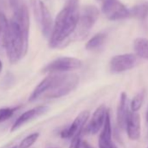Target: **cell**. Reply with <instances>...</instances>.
<instances>
[{
  "label": "cell",
  "mask_w": 148,
  "mask_h": 148,
  "mask_svg": "<svg viewBox=\"0 0 148 148\" xmlns=\"http://www.w3.org/2000/svg\"><path fill=\"white\" fill-rule=\"evenodd\" d=\"M30 32V16L25 5L18 6L10 21V34L6 48L11 64L18 62L28 50Z\"/></svg>",
  "instance_id": "obj_1"
},
{
  "label": "cell",
  "mask_w": 148,
  "mask_h": 148,
  "mask_svg": "<svg viewBox=\"0 0 148 148\" xmlns=\"http://www.w3.org/2000/svg\"><path fill=\"white\" fill-rule=\"evenodd\" d=\"M78 2H66L64 7L57 15L50 35L51 48L62 49L71 42V36L75 32L79 17Z\"/></svg>",
  "instance_id": "obj_2"
},
{
  "label": "cell",
  "mask_w": 148,
  "mask_h": 148,
  "mask_svg": "<svg viewBox=\"0 0 148 148\" xmlns=\"http://www.w3.org/2000/svg\"><path fill=\"white\" fill-rule=\"evenodd\" d=\"M51 84L49 91L45 94L48 99H58L69 94L75 90L79 85V78L77 74H62V73H51Z\"/></svg>",
  "instance_id": "obj_3"
},
{
  "label": "cell",
  "mask_w": 148,
  "mask_h": 148,
  "mask_svg": "<svg viewBox=\"0 0 148 148\" xmlns=\"http://www.w3.org/2000/svg\"><path fill=\"white\" fill-rule=\"evenodd\" d=\"M99 16L98 8L94 5H86L79 11V17L75 32L71 36V42L86 38L95 25Z\"/></svg>",
  "instance_id": "obj_4"
},
{
  "label": "cell",
  "mask_w": 148,
  "mask_h": 148,
  "mask_svg": "<svg viewBox=\"0 0 148 148\" xmlns=\"http://www.w3.org/2000/svg\"><path fill=\"white\" fill-rule=\"evenodd\" d=\"M34 18L45 37H48L52 30V18L51 12L42 0H31Z\"/></svg>",
  "instance_id": "obj_5"
},
{
  "label": "cell",
  "mask_w": 148,
  "mask_h": 148,
  "mask_svg": "<svg viewBox=\"0 0 148 148\" xmlns=\"http://www.w3.org/2000/svg\"><path fill=\"white\" fill-rule=\"evenodd\" d=\"M82 61L79 58L63 57L49 63L44 67L42 71L44 73H62L78 70L82 66Z\"/></svg>",
  "instance_id": "obj_6"
},
{
  "label": "cell",
  "mask_w": 148,
  "mask_h": 148,
  "mask_svg": "<svg viewBox=\"0 0 148 148\" xmlns=\"http://www.w3.org/2000/svg\"><path fill=\"white\" fill-rule=\"evenodd\" d=\"M102 12L110 20L124 19L130 17V9H127L119 0H104Z\"/></svg>",
  "instance_id": "obj_7"
},
{
  "label": "cell",
  "mask_w": 148,
  "mask_h": 148,
  "mask_svg": "<svg viewBox=\"0 0 148 148\" xmlns=\"http://www.w3.org/2000/svg\"><path fill=\"white\" fill-rule=\"evenodd\" d=\"M138 64V56L132 53L120 54L112 58L109 67L112 73H120L132 69Z\"/></svg>",
  "instance_id": "obj_8"
},
{
  "label": "cell",
  "mask_w": 148,
  "mask_h": 148,
  "mask_svg": "<svg viewBox=\"0 0 148 148\" xmlns=\"http://www.w3.org/2000/svg\"><path fill=\"white\" fill-rule=\"evenodd\" d=\"M90 112L89 111H83L81 112L71 123V125L64 129L60 132V136L62 138H72L76 134L79 132H83L84 127L89 119Z\"/></svg>",
  "instance_id": "obj_9"
},
{
  "label": "cell",
  "mask_w": 148,
  "mask_h": 148,
  "mask_svg": "<svg viewBox=\"0 0 148 148\" xmlns=\"http://www.w3.org/2000/svg\"><path fill=\"white\" fill-rule=\"evenodd\" d=\"M107 109L105 105L99 106L92 114V119L90 120L89 124L87 125L86 128L84 130L86 133L90 134H96L103 127L106 116Z\"/></svg>",
  "instance_id": "obj_10"
},
{
  "label": "cell",
  "mask_w": 148,
  "mask_h": 148,
  "mask_svg": "<svg viewBox=\"0 0 148 148\" xmlns=\"http://www.w3.org/2000/svg\"><path fill=\"white\" fill-rule=\"evenodd\" d=\"M125 128L131 140H138L140 138V116L137 112H129Z\"/></svg>",
  "instance_id": "obj_11"
},
{
  "label": "cell",
  "mask_w": 148,
  "mask_h": 148,
  "mask_svg": "<svg viewBox=\"0 0 148 148\" xmlns=\"http://www.w3.org/2000/svg\"><path fill=\"white\" fill-rule=\"evenodd\" d=\"M48 109H49V107L46 106H40L35 107L33 109H31L29 111H26L25 112L21 114L17 119V120L15 121V123L13 124V125L11 128V132H14V131L18 130L20 126H22L25 123L29 122L30 120L45 113L48 111Z\"/></svg>",
  "instance_id": "obj_12"
},
{
  "label": "cell",
  "mask_w": 148,
  "mask_h": 148,
  "mask_svg": "<svg viewBox=\"0 0 148 148\" xmlns=\"http://www.w3.org/2000/svg\"><path fill=\"white\" fill-rule=\"evenodd\" d=\"M99 148H115L112 141V124L110 112L107 110L102 132L99 138Z\"/></svg>",
  "instance_id": "obj_13"
},
{
  "label": "cell",
  "mask_w": 148,
  "mask_h": 148,
  "mask_svg": "<svg viewBox=\"0 0 148 148\" xmlns=\"http://www.w3.org/2000/svg\"><path fill=\"white\" fill-rule=\"evenodd\" d=\"M128 100L127 95L125 92H122L120 96L119 104L117 110V123L120 129L125 128L126 125V119L128 116Z\"/></svg>",
  "instance_id": "obj_14"
},
{
  "label": "cell",
  "mask_w": 148,
  "mask_h": 148,
  "mask_svg": "<svg viewBox=\"0 0 148 148\" xmlns=\"http://www.w3.org/2000/svg\"><path fill=\"white\" fill-rule=\"evenodd\" d=\"M10 34V22L5 15L0 12V52L6 51Z\"/></svg>",
  "instance_id": "obj_15"
},
{
  "label": "cell",
  "mask_w": 148,
  "mask_h": 148,
  "mask_svg": "<svg viewBox=\"0 0 148 148\" xmlns=\"http://www.w3.org/2000/svg\"><path fill=\"white\" fill-rule=\"evenodd\" d=\"M136 55L139 58L148 59V39L144 38H138L133 43Z\"/></svg>",
  "instance_id": "obj_16"
},
{
  "label": "cell",
  "mask_w": 148,
  "mask_h": 148,
  "mask_svg": "<svg viewBox=\"0 0 148 148\" xmlns=\"http://www.w3.org/2000/svg\"><path fill=\"white\" fill-rule=\"evenodd\" d=\"M148 15V4L143 3L137 5L130 9V17L138 18V19H145Z\"/></svg>",
  "instance_id": "obj_17"
},
{
  "label": "cell",
  "mask_w": 148,
  "mask_h": 148,
  "mask_svg": "<svg viewBox=\"0 0 148 148\" xmlns=\"http://www.w3.org/2000/svg\"><path fill=\"white\" fill-rule=\"evenodd\" d=\"M106 34L100 32L96 34L94 37H92L86 45V48L87 50H95L99 48L106 41Z\"/></svg>",
  "instance_id": "obj_18"
},
{
  "label": "cell",
  "mask_w": 148,
  "mask_h": 148,
  "mask_svg": "<svg viewBox=\"0 0 148 148\" xmlns=\"http://www.w3.org/2000/svg\"><path fill=\"white\" fill-rule=\"evenodd\" d=\"M144 99H145V91H141L139 92L132 100L131 102V110L132 112H138L144 102Z\"/></svg>",
  "instance_id": "obj_19"
},
{
  "label": "cell",
  "mask_w": 148,
  "mask_h": 148,
  "mask_svg": "<svg viewBox=\"0 0 148 148\" xmlns=\"http://www.w3.org/2000/svg\"><path fill=\"white\" fill-rule=\"evenodd\" d=\"M39 133L38 132H34L32 134H30L29 136L25 137L20 143L18 148H30L38 138Z\"/></svg>",
  "instance_id": "obj_20"
},
{
  "label": "cell",
  "mask_w": 148,
  "mask_h": 148,
  "mask_svg": "<svg viewBox=\"0 0 148 148\" xmlns=\"http://www.w3.org/2000/svg\"><path fill=\"white\" fill-rule=\"evenodd\" d=\"M18 109V107L16 108H2L0 109V123L4 122L7 119H9L10 118H12V116L14 114L15 111Z\"/></svg>",
  "instance_id": "obj_21"
},
{
  "label": "cell",
  "mask_w": 148,
  "mask_h": 148,
  "mask_svg": "<svg viewBox=\"0 0 148 148\" xmlns=\"http://www.w3.org/2000/svg\"><path fill=\"white\" fill-rule=\"evenodd\" d=\"M81 134H82V132H79L72 138V140H71V143L69 148H80L81 147V141H82Z\"/></svg>",
  "instance_id": "obj_22"
},
{
  "label": "cell",
  "mask_w": 148,
  "mask_h": 148,
  "mask_svg": "<svg viewBox=\"0 0 148 148\" xmlns=\"http://www.w3.org/2000/svg\"><path fill=\"white\" fill-rule=\"evenodd\" d=\"M80 148H94L92 145H91L86 140L81 141V147Z\"/></svg>",
  "instance_id": "obj_23"
},
{
  "label": "cell",
  "mask_w": 148,
  "mask_h": 148,
  "mask_svg": "<svg viewBox=\"0 0 148 148\" xmlns=\"http://www.w3.org/2000/svg\"><path fill=\"white\" fill-rule=\"evenodd\" d=\"M2 69H3V64H2L1 60H0V73H1V71H2Z\"/></svg>",
  "instance_id": "obj_24"
},
{
  "label": "cell",
  "mask_w": 148,
  "mask_h": 148,
  "mask_svg": "<svg viewBox=\"0 0 148 148\" xmlns=\"http://www.w3.org/2000/svg\"><path fill=\"white\" fill-rule=\"evenodd\" d=\"M145 119L148 123V108H147V111H146V114H145Z\"/></svg>",
  "instance_id": "obj_25"
},
{
  "label": "cell",
  "mask_w": 148,
  "mask_h": 148,
  "mask_svg": "<svg viewBox=\"0 0 148 148\" xmlns=\"http://www.w3.org/2000/svg\"><path fill=\"white\" fill-rule=\"evenodd\" d=\"M69 1H79V0H66V2H69Z\"/></svg>",
  "instance_id": "obj_26"
},
{
  "label": "cell",
  "mask_w": 148,
  "mask_h": 148,
  "mask_svg": "<svg viewBox=\"0 0 148 148\" xmlns=\"http://www.w3.org/2000/svg\"><path fill=\"white\" fill-rule=\"evenodd\" d=\"M12 148H18L17 146H14V147H12Z\"/></svg>",
  "instance_id": "obj_27"
},
{
  "label": "cell",
  "mask_w": 148,
  "mask_h": 148,
  "mask_svg": "<svg viewBox=\"0 0 148 148\" xmlns=\"http://www.w3.org/2000/svg\"><path fill=\"white\" fill-rule=\"evenodd\" d=\"M99 1H104V0H99Z\"/></svg>",
  "instance_id": "obj_28"
}]
</instances>
